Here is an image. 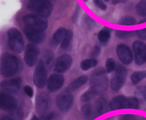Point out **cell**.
Segmentation results:
<instances>
[{
    "mask_svg": "<svg viewBox=\"0 0 146 120\" xmlns=\"http://www.w3.org/2000/svg\"><path fill=\"white\" fill-rule=\"evenodd\" d=\"M19 68L18 58L9 52H4L1 58V74L5 78H11L17 73Z\"/></svg>",
    "mask_w": 146,
    "mask_h": 120,
    "instance_id": "1",
    "label": "cell"
},
{
    "mask_svg": "<svg viewBox=\"0 0 146 120\" xmlns=\"http://www.w3.org/2000/svg\"><path fill=\"white\" fill-rule=\"evenodd\" d=\"M90 88L95 90L98 95L104 93L108 88V78L104 69L97 70L90 79Z\"/></svg>",
    "mask_w": 146,
    "mask_h": 120,
    "instance_id": "2",
    "label": "cell"
},
{
    "mask_svg": "<svg viewBox=\"0 0 146 120\" xmlns=\"http://www.w3.org/2000/svg\"><path fill=\"white\" fill-rule=\"evenodd\" d=\"M27 8L42 17H48L52 13V5L49 0H30Z\"/></svg>",
    "mask_w": 146,
    "mask_h": 120,
    "instance_id": "3",
    "label": "cell"
},
{
    "mask_svg": "<svg viewBox=\"0 0 146 120\" xmlns=\"http://www.w3.org/2000/svg\"><path fill=\"white\" fill-rule=\"evenodd\" d=\"M8 45L11 50L16 54H21L25 49V43L21 33L15 28H11L7 32Z\"/></svg>",
    "mask_w": 146,
    "mask_h": 120,
    "instance_id": "4",
    "label": "cell"
},
{
    "mask_svg": "<svg viewBox=\"0 0 146 120\" xmlns=\"http://www.w3.org/2000/svg\"><path fill=\"white\" fill-rule=\"evenodd\" d=\"M127 77L125 68L121 64H118L110 80L111 89L114 92L119 91L125 84Z\"/></svg>",
    "mask_w": 146,
    "mask_h": 120,
    "instance_id": "5",
    "label": "cell"
},
{
    "mask_svg": "<svg viewBox=\"0 0 146 120\" xmlns=\"http://www.w3.org/2000/svg\"><path fill=\"white\" fill-rule=\"evenodd\" d=\"M23 22L25 27L43 32L47 29L48 26V21L45 18L34 15L25 16Z\"/></svg>",
    "mask_w": 146,
    "mask_h": 120,
    "instance_id": "6",
    "label": "cell"
},
{
    "mask_svg": "<svg viewBox=\"0 0 146 120\" xmlns=\"http://www.w3.org/2000/svg\"><path fill=\"white\" fill-rule=\"evenodd\" d=\"M47 69L42 60L37 64L33 75V82L37 88L42 89L47 84Z\"/></svg>",
    "mask_w": 146,
    "mask_h": 120,
    "instance_id": "7",
    "label": "cell"
},
{
    "mask_svg": "<svg viewBox=\"0 0 146 120\" xmlns=\"http://www.w3.org/2000/svg\"><path fill=\"white\" fill-rule=\"evenodd\" d=\"M52 105V101L48 94L43 92L37 96L35 108L39 117L49 113Z\"/></svg>",
    "mask_w": 146,
    "mask_h": 120,
    "instance_id": "8",
    "label": "cell"
},
{
    "mask_svg": "<svg viewBox=\"0 0 146 120\" xmlns=\"http://www.w3.org/2000/svg\"><path fill=\"white\" fill-rule=\"evenodd\" d=\"M40 49L34 43L27 44L24 54V58L28 67H32L36 63L40 55Z\"/></svg>",
    "mask_w": 146,
    "mask_h": 120,
    "instance_id": "9",
    "label": "cell"
},
{
    "mask_svg": "<svg viewBox=\"0 0 146 120\" xmlns=\"http://www.w3.org/2000/svg\"><path fill=\"white\" fill-rule=\"evenodd\" d=\"M135 55V61L138 66H142L146 62V45L140 41H136L133 43Z\"/></svg>",
    "mask_w": 146,
    "mask_h": 120,
    "instance_id": "10",
    "label": "cell"
},
{
    "mask_svg": "<svg viewBox=\"0 0 146 120\" xmlns=\"http://www.w3.org/2000/svg\"><path fill=\"white\" fill-rule=\"evenodd\" d=\"M72 63L73 58L71 56L64 54L56 59L54 70L56 73H63L69 69Z\"/></svg>",
    "mask_w": 146,
    "mask_h": 120,
    "instance_id": "11",
    "label": "cell"
},
{
    "mask_svg": "<svg viewBox=\"0 0 146 120\" xmlns=\"http://www.w3.org/2000/svg\"><path fill=\"white\" fill-rule=\"evenodd\" d=\"M116 53L119 60L123 64L129 65L133 60V55L131 49L125 44H120L116 48Z\"/></svg>",
    "mask_w": 146,
    "mask_h": 120,
    "instance_id": "12",
    "label": "cell"
},
{
    "mask_svg": "<svg viewBox=\"0 0 146 120\" xmlns=\"http://www.w3.org/2000/svg\"><path fill=\"white\" fill-rule=\"evenodd\" d=\"M109 107L111 110L131 109V99L123 95H118L110 100Z\"/></svg>",
    "mask_w": 146,
    "mask_h": 120,
    "instance_id": "13",
    "label": "cell"
},
{
    "mask_svg": "<svg viewBox=\"0 0 146 120\" xmlns=\"http://www.w3.org/2000/svg\"><path fill=\"white\" fill-rule=\"evenodd\" d=\"M74 102V97L70 94H60L56 98V104L58 109L63 112L71 109Z\"/></svg>",
    "mask_w": 146,
    "mask_h": 120,
    "instance_id": "14",
    "label": "cell"
},
{
    "mask_svg": "<svg viewBox=\"0 0 146 120\" xmlns=\"http://www.w3.org/2000/svg\"><path fill=\"white\" fill-rule=\"evenodd\" d=\"M23 32L27 39L34 44H40L43 42L46 38V35L43 31L37 30L25 27Z\"/></svg>",
    "mask_w": 146,
    "mask_h": 120,
    "instance_id": "15",
    "label": "cell"
},
{
    "mask_svg": "<svg viewBox=\"0 0 146 120\" xmlns=\"http://www.w3.org/2000/svg\"><path fill=\"white\" fill-rule=\"evenodd\" d=\"M1 109L7 111H12L15 109L17 102L15 99L11 95L2 93L0 95Z\"/></svg>",
    "mask_w": 146,
    "mask_h": 120,
    "instance_id": "16",
    "label": "cell"
},
{
    "mask_svg": "<svg viewBox=\"0 0 146 120\" xmlns=\"http://www.w3.org/2000/svg\"><path fill=\"white\" fill-rule=\"evenodd\" d=\"M64 78L60 74H52L47 81V88L50 91H56L62 87Z\"/></svg>",
    "mask_w": 146,
    "mask_h": 120,
    "instance_id": "17",
    "label": "cell"
},
{
    "mask_svg": "<svg viewBox=\"0 0 146 120\" xmlns=\"http://www.w3.org/2000/svg\"><path fill=\"white\" fill-rule=\"evenodd\" d=\"M21 83L22 79L20 78H11L2 81L1 83V87L3 90L11 93H16L20 88Z\"/></svg>",
    "mask_w": 146,
    "mask_h": 120,
    "instance_id": "18",
    "label": "cell"
},
{
    "mask_svg": "<svg viewBox=\"0 0 146 120\" xmlns=\"http://www.w3.org/2000/svg\"><path fill=\"white\" fill-rule=\"evenodd\" d=\"M88 78L86 75H83L78 77V78L74 80L68 85L66 89V91L68 93H70L76 91L86 84L88 82Z\"/></svg>",
    "mask_w": 146,
    "mask_h": 120,
    "instance_id": "19",
    "label": "cell"
},
{
    "mask_svg": "<svg viewBox=\"0 0 146 120\" xmlns=\"http://www.w3.org/2000/svg\"><path fill=\"white\" fill-rule=\"evenodd\" d=\"M81 113L86 120H94L99 116L96 109L89 103L85 104L82 107Z\"/></svg>",
    "mask_w": 146,
    "mask_h": 120,
    "instance_id": "20",
    "label": "cell"
},
{
    "mask_svg": "<svg viewBox=\"0 0 146 120\" xmlns=\"http://www.w3.org/2000/svg\"><path fill=\"white\" fill-rule=\"evenodd\" d=\"M67 30L64 28H60L52 36L50 44L53 47H56L61 43L64 37L66 36Z\"/></svg>",
    "mask_w": 146,
    "mask_h": 120,
    "instance_id": "21",
    "label": "cell"
},
{
    "mask_svg": "<svg viewBox=\"0 0 146 120\" xmlns=\"http://www.w3.org/2000/svg\"><path fill=\"white\" fill-rule=\"evenodd\" d=\"M95 109L99 116L103 115L108 111V106L106 99L100 97L95 101Z\"/></svg>",
    "mask_w": 146,
    "mask_h": 120,
    "instance_id": "22",
    "label": "cell"
},
{
    "mask_svg": "<svg viewBox=\"0 0 146 120\" xmlns=\"http://www.w3.org/2000/svg\"><path fill=\"white\" fill-rule=\"evenodd\" d=\"M42 61L47 69L49 70L52 68L54 61V56L52 50L46 49L43 51L42 54Z\"/></svg>",
    "mask_w": 146,
    "mask_h": 120,
    "instance_id": "23",
    "label": "cell"
},
{
    "mask_svg": "<svg viewBox=\"0 0 146 120\" xmlns=\"http://www.w3.org/2000/svg\"><path fill=\"white\" fill-rule=\"evenodd\" d=\"M111 29L109 28L104 27L99 32L98 34V40L102 46H106L110 40Z\"/></svg>",
    "mask_w": 146,
    "mask_h": 120,
    "instance_id": "24",
    "label": "cell"
},
{
    "mask_svg": "<svg viewBox=\"0 0 146 120\" xmlns=\"http://www.w3.org/2000/svg\"><path fill=\"white\" fill-rule=\"evenodd\" d=\"M73 37V31L71 30H67L66 35L64 37L62 42L61 43V48L63 50H66L69 49L71 45Z\"/></svg>",
    "mask_w": 146,
    "mask_h": 120,
    "instance_id": "25",
    "label": "cell"
},
{
    "mask_svg": "<svg viewBox=\"0 0 146 120\" xmlns=\"http://www.w3.org/2000/svg\"><path fill=\"white\" fill-rule=\"evenodd\" d=\"M145 78H146V70L135 72L131 76V81L134 85L139 84Z\"/></svg>",
    "mask_w": 146,
    "mask_h": 120,
    "instance_id": "26",
    "label": "cell"
},
{
    "mask_svg": "<svg viewBox=\"0 0 146 120\" xmlns=\"http://www.w3.org/2000/svg\"><path fill=\"white\" fill-rule=\"evenodd\" d=\"M98 64V61L95 58L84 60L80 63V67L84 70L87 71L91 68L95 67Z\"/></svg>",
    "mask_w": 146,
    "mask_h": 120,
    "instance_id": "27",
    "label": "cell"
},
{
    "mask_svg": "<svg viewBox=\"0 0 146 120\" xmlns=\"http://www.w3.org/2000/svg\"><path fill=\"white\" fill-rule=\"evenodd\" d=\"M97 95H98L95 90L89 88L88 90L85 91L84 94L81 96L80 99L83 102H87L91 99H93Z\"/></svg>",
    "mask_w": 146,
    "mask_h": 120,
    "instance_id": "28",
    "label": "cell"
},
{
    "mask_svg": "<svg viewBox=\"0 0 146 120\" xmlns=\"http://www.w3.org/2000/svg\"><path fill=\"white\" fill-rule=\"evenodd\" d=\"M136 34V31H123L116 30L115 35L120 39H127L131 37L134 36Z\"/></svg>",
    "mask_w": 146,
    "mask_h": 120,
    "instance_id": "29",
    "label": "cell"
},
{
    "mask_svg": "<svg viewBox=\"0 0 146 120\" xmlns=\"http://www.w3.org/2000/svg\"><path fill=\"white\" fill-rule=\"evenodd\" d=\"M136 11L139 15L146 17V0H142L136 6Z\"/></svg>",
    "mask_w": 146,
    "mask_h": 120,
    "instance_id": "30",
    "label": "cell"
},
{
    "mask_svg": "<svg viewBox=\"0 0 146 120\" xmlns=\"http://www.w3.org/2000/svg\"><path fill=\"white\" fill-rule=\"evenodd\" d=\"M137 23L136 20L131 16H124L119 21L118 24L125 26H131L135 25Z\"/></svg>",
    "mask_w": 146,
    "mask_h": 120,
    "instance_id": "31",
    "label": "cell"
},
{
    "mask_svg": "<svg viewBox=\"0 0 146 120\" xmlns=\"http://www.w3.org/2000/svg\"><path fill=\"white\" fill-rule=\"evenodd\" d=\"M106 67L107 73H110L116 68V63L115 60L113 58H109L106 60Z\"/></svg>",
    "mask_w": 146,
    "mask_h": 120,
    "instance_id": "32",
    "label": "cell"
},
{
    "mask_svg": "<svg viewBox=\"0 0 146 120\" xmlns=\"http://www.w3.org/2000/svg\"><path fill=\"white\" fill-rule=\"evenodd\" d=\"M84 22L85 24L87 25V26L88 27L89 29H92L93 28L95 25V21L90 18L87 14H84Z\"/></svg>",
    "mask_w": 146,
    "mask_h": 120,
    "instance_id": "33",
    "label": "cell"
},
{
    "mask_svg": "<svg viewBox=\"0 0 146 120\" xmlns=\"http://www.w3.org/2000/svg\"><path fill=\"white\" fill-rule=\"evenodd\" d=\"M101 52V47L99 46H95L93 47V49L92 50L91 52L90 53L89 56L90 58H95L98 57V56H99L100 53Z\"/></svg>",
    "mask_w": 146,
    "mask_h": 120,
    "instance_id": "34",
    "label": "cell"
},
{
    "mask_svg": "<svg viewBox=\"0 0 146 120\" xmlns=\"http://www.w3.org/2000/svg\"><path fill=\"white\" fill-rule=\"evenodd\" d=\"M136 34L140 39L146 41V28L136 30Z\"/></svg>",
    "mask_w": 146,
    "mask_h": 120,
    "instance_id": "35",
    "label": "cell"
},
{
    "mask_svg": "<svg viewBox=\"0 0 146 120\" xmlns=\"http://www.w3.org/2000/svg\"><path fill=\"white\" fill-rule=\"evenodd\" d=\"M23 90H24V92L26 93V94L29 97L31 98L33 97L34 90L31 86H28V85L25 86L23 88Z\"/></svg>",
    "mask_w": 146,
    "mask_h": 120,
    "instance_id": "36",
    "label": "cell"
},
{
    "mask_svg": "<svg viewBox=\"0 0 146 120\" xmlns=\"http://www.w3.org/2000/svg\"><path fill=\"white\" fill-rule=\"evenodd\" d=\"M94 3L97 5L101 10L105 11L107 9V7L103 2L102 0H93Z\"/></svg>",
    "mask_w": 146,
    "mask_h": 120,
    "instance_id": "37",
    "label": "cell"
},
{
    "mask_svg": "<svg viewBox=\"0 0 146 120\" xmlns=\"http://www.w3.org/2000/svg\"><path fill=\"white\" fill-rule=\"evenodd\" d=\"M54 113L53 111H50L49 113L46 115H43L42 116L39 117L40 120H52L54 116Z\"/></svg>",
    "mask_w": 146,
    "mask_h": 120,
    "instance_id": "38",
    "label": "cell"
},
{
    "mask_svg": "<svg viewBox=\"0 0 146 120\" xmlns=\"http://www.w3.org/2000/svg\"><path fill=\"white\" fill-rule=\"evenodd\" d=\"M80 10V5H78V7L76 8V9L75 10V13H74V15L72 17V21H73V23H75L77 20V19L78 18Z\"/></svg>",
    "mask_w": 146,
    "mask_h": 120,
    "instance_id": "39",
    "label": "cell"
},
{
    "mask_svg": "<svg viewBox=\"0 0 146 120\" xmlns=\"http://www.w3.org/2000/svg\"><path fill=\"white\" fill-rule=\"evenodd\" d=\"M119 120H135V119L132 115H125L122 116Z\"/></svg>",
    "mask_w": 146,
    "mask_h": 120,
    "instance_id": "40",
    "label": "cell"
},
{
    "mask_svg": "<svg viewBox=\"0 0 146 120\" xmlns=\"http://www.w3.org/2000/svg\"><path fill=\"white\" fill-rule=\"evenodd\" d=\"M127 0H113L112 3L113 5H117L120 3H123L125 2Z\"/></svg>",
    "mask_w": 146,
    "mask_h": 120,
    "instance_id": "41",
    "label": "cell"
},
{
    "mask_svg": "<svg viewBox=\"0 0 146 120\" xmlns=\"http://www.w3.org/2000/svg\"><path fill=\"white\" fill-rule=\"evenodd\" d=\"M143 97L146 102V84L145 86H144L143 88Z\"/></svg>",
    "mask_w": 146,
    "mask_h": 120,
    "instance_id": "42",
    "label": "cell"
},
{
    "mask_svg": "<svg viewBox=\"0 0 146 120\" xmlns=\"http://www.w3.org/2000/svg\"><path fill=\"white\" fill-rule=\"evenodd\" d=\"M1 120H14L13 119H11L10 117L8 116H6V117H3Z\"/></svg>",
    "mask_w": 146,
    "mask_h": 120,
    "instance_id": "43",
    "label": "cell"
},
{
    "mask_svg": "<svg viewBox=\"0 0 146 120\" xmlns=\"http://www.w3.org/2000/svg\"><path fill=\"white\" fill-rule=\"evenodd\" d=\"M31 120H40V119L39 118H38L36 115H34L32 117Z\"/></svg>",
    "mask_w": 146,
    "mask_h": 120,
    "instance_id": "44",
    "label": "cell"
},
{
    "mask_svg": "<svg viewBox=\"0 0 146 120\" xmlns=\"http://www.w3.org/2000/svg\"><path fill=\"white\" fill-rule=\"evenodd\" d=\"M146 19H144L143 20H142L141 21H140L138 24H142V23H146Z\"/></svg>",
    "mask_w": 146,
    "mask_h": 120,
    "instance_id": "45",
    "label": "cell"
},
{
    "mask_svg": "<svg viewBox=\"0 0 146 120\" xmlns=\"http://www.w3.org/2000/svg\"><path fill=\"white\" fill-rule=\"evenodd\" d=\"M88 1V0H84V2H87Z\"/></svg>",
    "mask_w": 146,
    "mask_h": 120,
    "instance_id": "46",
    "label": "cell"
},
{
    "mask_svg": "<svg viewBox=\"0 0 146 120\" xmlns=\"http://www.w3.org/2000/svg\"><path fill=\"white\" fill-rule=\"evenodd\" d=\"M105 2H108V1H110V0H104Z\"/></svg>",
    "mask_w": 146,
    "mask_h": 120,
    "instance_id": "47",
    "label": "cell"
}]
</instances>
